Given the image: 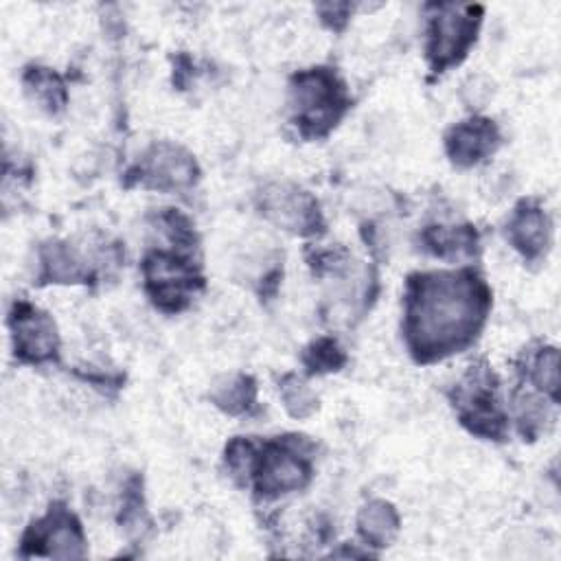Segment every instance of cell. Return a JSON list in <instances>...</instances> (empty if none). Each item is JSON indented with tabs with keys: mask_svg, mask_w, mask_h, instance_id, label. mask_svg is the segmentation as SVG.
<instances>
[{
	"mask_svg": "<svg viewBox=\"0 0 561 561\" xmlns=\"http://www.w3.org/2000/svg\"><path fill=\"white\" fill-rule=\"evenodd\" d=\"M491 307L486 283L471 270L419 272L408 278L403 333L421 364L469 346Z\"/></svg>",
	"mask_w": 561,
	"mask_h": 561,
	"instance_id": "cell-1",
	"label": "cell"
},
{
	"mask_svg": "<svg viewBox=\"0 0 561 561\" xmlns=\"http://www.w3.org/2000/svg\"><path fill=\"white\" fill-rule=\"evenodd\" d=\"M289 103L300 136L322 138L346 114L351 99L344 81L331 68H311L291 77Z\"/></svg>",
	"mask_w": 561,
	"mask_h": 561,
	"instance_id": "cell-2",
	"label": "cell"
},
{
	"mask_svg": "<svg viewBox=\"0 0 561 561\" xmlns=\"http://www.w3.org/2000/svg\"><path fill=\"white\" fill-rule=\"evenodd\" d=\"M311 443L305 436H283L265 443L254 460L250 482L259 497H278L311 480Z\"/></svg>",
	"mask_w": 561,
	"mask_h": 561,
	"instance_id": "cell-3",
	"label": "cell"
},
{
	"mask_svg": "<svg viewBox=\"0 0 561 561\" xmlns=\"http://www.w3.org/2000/svg\"><path fill=\"white\" fill-rule=\"evenodd\" d=\"M425 55L432 72H445L465 59L478 37L482 7L478 4H427Z\"/></svg>",
	"mask_w": 561,
	"mask_h": 561,
	"instance_id": "cell-4",
	"label": "cell"
},
{
	"mask_svg": "<svg viewBox=\"0 0 561 561\" xmlns=\"http://www.w3.org/2000/svg\"><path fill=\"white\" fill-rule=\"evenodd\" d=\"M497 381L486 364H471L460 383L451 392L454 408L460 423L476 436L502 438L506 432V416L495 397Z\"/></svg>",
	"mask_w": 561,
	"mask_h": 561,
	"instance_id": "cell-5",
	"label": "cell"
},
{
	"mask_svg": "<svg viewBox=\"0 0 561 561\" xmlns=\"http://www.w3.org/2000/svg\"><path fill=\"white\" fill-rule=\"evenodd\" d=\"M145 289L153 305L162 311H182L195 291L204 287V278L197 265L180 252L151 250L142 259Z\"/></svg>",
	"mask_w": 561,
	"mask_h": 561,
	"instance_id": "cell-6",
	"label": "cell"
},
{
	"mask_svg": "<svg viewBox=\"0 0 561 561\" xmlns=\"http://www.w3.org/2000/svg\"><path fill=\"white\" fill-rule=\"evenodd\" d=\"M22 557L79 559L85 554V537L79 519L64 504H53L44 517L22 535Z\"/></svg>",
	"mask_w": 561,
	"mask_h": 561,
	"instance_id": "cell-7",
	"label": "cell"
},
{
	"mask_svg": "<svg viewBox=\"0 0 561 561\" xmlns=\"http://www.w3.org/2000/svg\"><path fill=\"white\" fill-rule=\"evenodd\" d=\"M259 210L265 219L294 234L324 232V219L318 199L296 184L276 182L259 193Z\"/></svg>",
	"mask_w": 561,
	"mask_h": 561,
	"instance_id": "cell-8",
	"label": "cell"
},
{
	"mask_svg": "<svg viewBox=\"0 0 561 561\" xmlns=\"http://www.w3.org/2000/svg\"><path fill=\"white\" fill-rule=\"evenodd\" d=\"M9 329L13 340V353L24 364L55 362L59 353V335L53 318L31 305L28 300H15L9 311Z\"/></svg>",
	"mask_w": 561,
	"mask_h": 561,
	"instance_id": "cell-9",
	"label": "cell"
},
{
	"mask_svg": "<svg viewBox=\"0 0 561 561\" xmlns=\"http://www.w3.org/2000/svg\"><path fill=\"white\" fill-rule=\"evenodd\" d=\"M129 173H136L129 178H134V182H138L140 186L158 191H178L191 186L197 180L199 169L193 156L182 147L171 142H158Z\"/></svg>",
	"mask_w": 561,
	"mask_h": 561,
	"instance_id": "cell-10",
	"label": "cell"
},
{
	"mask_svg": "<svg viewBox=\"0 0 561 561\" xmlns=\"http://www.w3.org/2000/svg\"><path fill=\"white\" fill-rule=\"evenodd\" d=\"M500 145L497 125L491 118L473 116L456 123L445 136V149L454 164L473 167L489 158Z\"/></svg>",
	"mask_w": 561,
	"mask_h": 561,
	"instance_id": "cell-11",
	"label": "cell"
},
{
	"mask_svg": "<svg viewBox=\"0 0 561 561\" xmlns=\"http://www.w3.org/2000/svg\"><path fill=\"white\" fill-rule=\"evenodd\" d=\"M550 221L543 208L535 202H522L506 226V237L511 245L524 254V259H537L548 245Z\"/></svg>",
	"mask_w": 561,
	"mask_h": 561,
	"instance_id": "cell-12",
	"label": "cell"
},
{
	"mask_svg": "<svg viewBox=\"0 0 561 561\" xmlns=\"http://www.w3.org/2000/svg\"><path fill=\"white\" fill-rule=\"evenodd\" d=\"M90 278L85 261L66 241H48L39 250L42 283H81Z\"/></svg>",
	"mask_w": 561,
	"mask_h": 561,
	"instance_id": "cell-13",
	"label": "cell"
},
{
	"mask_svg": "<svg viewBox=\"0 0 561 561\" xmlns=\"http://www.w3.org/2000/svg\"><path fill=\"white\" fill-rule=\"evenodd\" d=\"M421 241L427 252L438 259H462L473 254L478 245V234L473 226H427L421 232Z\"/></svg>",
	"mask_w": 561,
	"mask_h": 561,
	"instance_id": "cell-14",
	"label": "cell"
},
{
	"mask_svg": "<svg viewBox=\"0 0 561 561\" xmlns=\"http://www.w3.org/2000/svg\"><path fill=\"white\" fill-rule=\"evenodd\" d=\"M357 530L366 543L375 548H383L399 533V515L390 502L373 500L359 511Z\"/></svg>",
	"mask_w": 561,
	"mask_h": 561,
	"instance_id": "cell-15",
	"label": "cell"
},
{
	"mask_svg": "<svg viewBox=\"0 0 561 561\" xmlns=\"http://www.w3.org/2000/svg\"><path fill=\"white\" fill-rule=\"evenodd\" d=\"M22 83L26 94L48 114H57L66 107L68 103V90L66 83L61 81V77L50 70V68H42V66H28L22 75Z\"/></svg>",
	"mask_w": 561,
	"mask_h": 561,
	"instance_id": "cell-16",
	"label": "cell"
},
{
	"mask_svg": "<svg viewBox=\"0 0 561 561\" xmlns=\"http://www.w3.org/2000/svg\"><path fill=\"white\" fill-rule=\"evenodd\" d=\"M213 403L226 414H248L256 403V386L250 375H237L210 394Z\"/></svg>",
	"mask_w": 561,
	"mask_h": 561,
	"instance_id": "cell-17",
	"label": "cell"
},
{
	"mask_svg": "<svg viewBox=\"0 0 561 561\" xmlns=\"http://www.w3.org/2000/svg\"><path fill=\"white\" fill-rule=\"evenodd\" d=\"M302 364L309 375H322L340 370L346 364V355L333 337H320L305 348Z\"/></svg>",
	"mask_w": 561,
	"mask_h": 561,
	"instance_id": "cell-18",
	"label": "cell"
},
{
	"mask_svg": "<svg viewBox=\"0 0 561 561\" xmlns=\"http://www.w3.org/2000/svg\"><path fill=\"white\" fill-rule=\"evenodd\" d=\"M528 377L543 394H548L552 401H557L559 399V353H557V348H552V346L541 348L530 362Z\"/></svg>",
	"mask_w": 561,
	"mask_h": 561,
	"instance_id": "cell-19",
	"label": "cell"
},
{
	"mask_svg": "<svg viewBox=\"0 0 561 561\" xmlns=\"http://www.w3.org/2000/svg\"><path fill=\"white\" fill-rule=\"evenodd\" d=\"M280 399L294 419H305L316 412L318 397L296 375H285L280 381Z\"/></svg>",
	"mask_w": 561,
	"mask_h": 561,
	"instance_id": "cell-20",
	"label": "cell"
},
{
	"mask_svg": "<svg viewBox=\"0 0 561 561\" xmlns=\"http://www.w3.org/2000/svg\"><path fill=\"white\" fill-rule=\"evenodd\" d=\"M351 11H353V7L351 4H344V2H329V4H318V13H320V18H322V22L327 24V26H331V28H335V31H340V28H344V24L348 22V18H351Z\"/></svg>",
	"mask_w": 561,
	"mask_h": 561,
	"instance_id": "cell-21",
	"label": "cell"
}]
</instances>
